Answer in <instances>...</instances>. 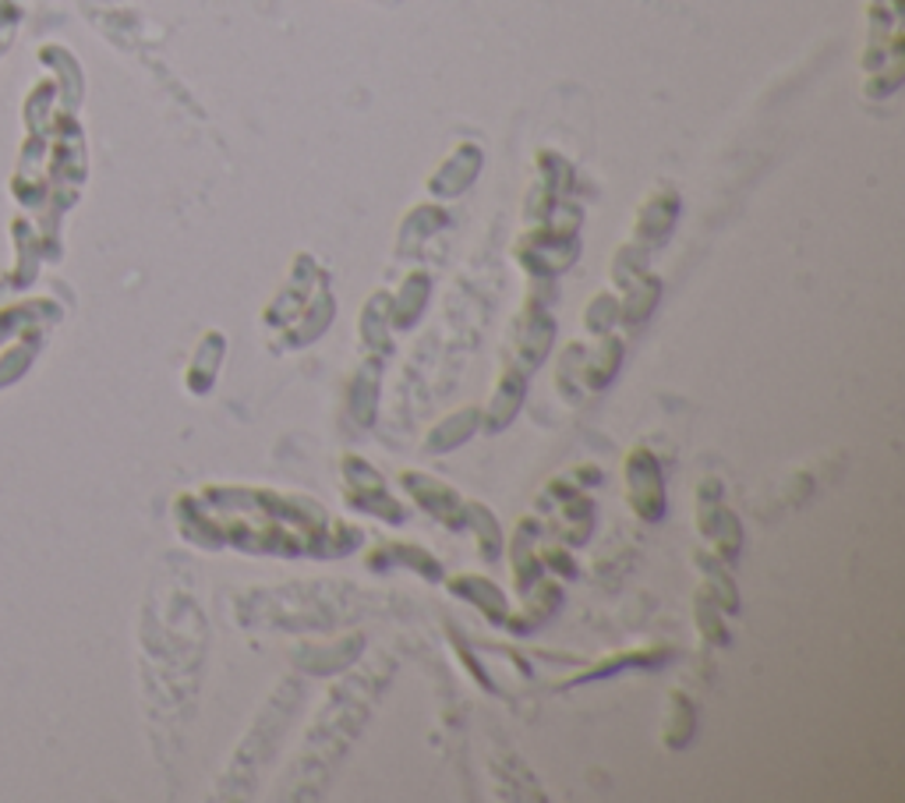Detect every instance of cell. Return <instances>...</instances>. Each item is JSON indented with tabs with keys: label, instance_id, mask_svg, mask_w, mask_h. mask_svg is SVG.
Wrapping results in <instances>:
<instances>
[{
	"label": "cell",
	"instance_id": "cell-1",
	"mask_svg": "<svg viewBox=\"0 0 905 803\" xmlns=\"http://www.w3.org/2000/svg\"><path fill=\"white\" fill-rule=\"evenodd\" d=\"M626 496H629V510H634L640 521H658L665 510V485H662V471H658V460L637 446L626 457Z\"/></svg>",
	"mask_w": 905,
	"mask_h": 803
},
{
	"label": "cell",
	"instance_id": "cell-2",
	"mask_svg": "<svg viewBox=\"0 0 905 803\" xmlns=\"http://www.w3.org/2000/svg\"><path fill=\"white\" fill-rule=\"evenodd\" d=\"M344 471H347V499H350V507L375 510V513L386 517V521H393V517L382 510V502H390V496H386V488H382L379 471L372 464H365V460H358V457H347L344 460Z\"/></svg>",
	"mask_w": 905,
	"mask_h": 803
},
{
	"label": "cell",
	"instance_id": "cell-3",
	"mask_svg": "<svg viewBox=\"0 0 905 803\" xmlns=\"http://www.w3.org/2000/svg\"><path fill=\"white\" fill-rule=\"evenodd\" d=\"M404 485L410 488V493H415L418 499H421V507L429 510V513H435L438 521H446V524H460V517H457V510H460V499H457V493H452V488H446V485H438V482H432V479H418V471H404Z\"/></svg>",
	"mask_w": 905,
	"mask_h": 803
},
{
	"label": "cell",
	"instance_id": "cell-4",
	"mask_svg": "<svg viewBox=\"0 0 905 803\" xmlns=\"http://www.w3.org/2000/svg\"><path fill=\"white\" fill-rule=\"evenodd\" d=\"M477 429V411H460V415H449L446 421H438V425L429 432V450L435 454H443V450H452L457 443L463 439H471Z\"/></svg>",
	"mask_w": 905,
	"mask_h": 803
},
{
	"label": "cell",
	"instance_id": "cell-5",
	"mask_svg": "<svg viewBox=\"0 0 905 803\" xmlns=\"http://www.w3.org/2000/svg\"><path fill=\"white\" fill-rule=\"evenodd\" d=\"M424 294H429V280H410L407 288H404V297H407V311H400V319H396L393 326H410L415 322L421 311H418V302H424Z\"/></svg>",
	"mask_w": 905,
	"mask_h": 803
},
{
	"label": "cell",
	"instance_id": "cell-6",
	"mask_svg": "<svg viewBox=\"0 0 905 803\" xmlns=\"http://www.w3.org/2000/svg\"><path fill=\"white\" fill-rule=\"evenodd\" d=\"M665 659H668V651H662V655H612L601 665H595L587 676H609L612 670H620V665H634V662H651L654 665V662H665Z\"/></svg>",
	"mask_w": 905,
	"mask_h": 803
}]
</instances>
